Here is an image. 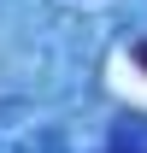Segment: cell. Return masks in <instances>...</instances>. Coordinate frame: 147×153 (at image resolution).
Segmentation results:
<instances>
[{"mask_svg":"<svg viewBox=\"0 0 147 153\" xmlns=\"http://www.w3.org/2000/svg\"><path fill=\"white\" fill-rule=\"evenodd\" d=\"M112 153H135V147H129V141H118V147H112Z\"/></svg>","mask_w":147,"mask_h":153,"instance_id":"1","label":"cell"}]
</instances>
